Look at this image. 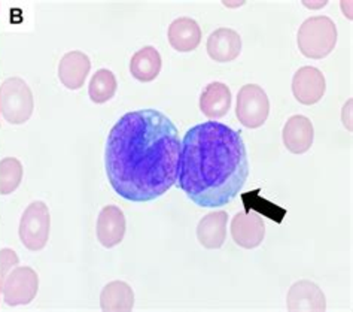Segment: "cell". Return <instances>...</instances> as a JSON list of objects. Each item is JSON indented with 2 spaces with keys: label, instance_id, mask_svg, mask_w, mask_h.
I'll use <instances>...</instances> for the list:
<instances>
[{
  "label": "cell",
  "instance_id": "cell-1",
  "mask_svg": "<svg viewBox=\"0 0 353 312\" xmlns=\"http://www.w3.org/2000/svg\"><path fill=\"white\" fill-rule=\"evenodd\" d=\"M179 132L165 114L139 109L119 118L105 150V168L115 193L130 202L161 197L178 181Z\"/></svg>",
  "mask_w": 353,
  "mask_h": 312
},
{
  "label": "cell",
  "instance_id": "cell-2",
  "mask_svg": "<svg viewBox=\"0 0 353 312\" xmlns=\"http://www.w3.org/2000/svg\"><path fill=\"white\" fill-rule=\"evenodd\" d=\"M249 177V160L241 135L206 121L191 127L181 142L179 187L200 208L233 202Z\"/></svg>",
  "mask_w": 353,
  "mask_h": 312
},
{
  "label": "cell",
  "instance_id": "cell-3",
  "mask_svg": "<svg viewBox=\"0 0 353 312\" xmlns=\"http://www.w3.org/2000/svg\"><path fill=\"white\" fill-rule=\"evenodd\" d=\"M337 26L330 17L316 15L305 20L299 35L296 43L303 56L309 59H323L330 56L337 45Z\"/></svg>",
  "mask_w": 353,
  "mask_h": 312
},
{
  "label": "cell",
  "instance_id": "cell-4",
  "mask_svg": "<svg viewBox=\"0 0 353 312\" xmlns=\"http://www.w3.org/2000/svg\"><path fill=\"white\" fill-rule=\"evenodd\" d=\"M34 100L30 87L21 78H8L0 86V115L9 124H24L33 114Z\"/></svg>",
  "mask_w": 353,
  "mask_h": 312
},
{
  "label": "cell",
  "instance_id": "cell-5",
  "mask_svg": "<svg viewBox=\"0 0 353 312\" xmlns=\"http://www.w3.org/2000/svg\"><path fill=\"white\" fill-rule=\"evenodd\" d=\"M2 295L8 306L29 305L38 295L39 277L29 266H12L11 269L0 272Z\"/></svg>",
  "mask_w": 353,
  "mask_h": 312
},
{
  "label": "cell",
  "instance_id": "cell-6",
  "mask_svg": "<svg viewBox=\"0 0 353 312\" xmlns=\"http://www.w3.org/2000/svg\"><path fill=\"white\" fill-rule=\"evenodd\" d=\"M51 217L43 202L36 200L27 206L20 222V240L27 250L41 251L50 240Z\"/></svg>",
  "mask_w": 353,
  "mask_h": 312
},
{
  "label": "cell",
  "instance_id": "cell-7",
  "mask_svg": "<svg viewBox=\"0 0 353 312\" xmlns=\"http://www.w3.org/2000/svg\"><path fill=\"white\" fill-rule=\"evenodd\" d=\"M270 114V100L265 91L255 84H246L237 95L236 117L248 128L264 126Z\"/></svg>",
  "mask_w": 353,
  "mask_h": 312
},
{
  "label": "cell",
  "instance_id": "cell-8",
  "mask_svg": "<svg viewBox=\"0 0 353 312\" xmlns=\"http://www.w3.org/2000/svg\"><path fill=\"white\" fill-rule=\"evenodd\" d=\"M327 81L323 73L313 66H304L295 72L292 78L294 97L303 105H314L323 97Z\"/></svg>",
  "mask_w": 353,
  "mask_h": 312
},
{
  "label": "cell",
  "instance_id": "cell-9",
  "mask_svg": "<svg viewBox=\"0 0 353 312\" xmlns=\"http://www.w3.org/2000/svg\"><path fill=\"white\" fill-rule=\"evenodd\" d=\"M231 236L241 248L252 250L263 244L265 237V224L263 218L255 214L237 213L231 222Z\"/></svg>",
  "mask_w": 353,
  "mask_h": 312
},
{
  "label": "cell",
  "instance_id": "cell-10",
  "mask_svg": "<svg viewBox=\"0 0 353 312\" xmlns=\"http://www.w3.org/2000/svg\"><path fill=\"white\" fill-rule=\"evenodd\" d=\"M288 309L291 312H323L327 309V299L314 282L301 280L288 293Z\"/></svg>",
  "mask_w": 353,
  "mask_h": 312
},
{
  "label": "cell",
  "instance_id": "cell-11",
  "mask_svg": "<svg viewBox=\"0 0 353 312\" xmlns=\"http://www.w3.org/2000/svg\"><path fill=\"white\" fill-rule=\"evenodd\" d=\"M125 235V215L118 206L108 205L97 218V240L105 248H112L123 242Z\"/></svg>",
  "mask_w": 353,
  "mask_h": 312
},
{
  "label": "cell",
  "instance_id": "cell-12",
  "mask_svg": "<svg viewBox=\"0 0 353 312\" xmlns=\"http://www.w3.org/2000/svg\"><path fill=\"white\" fill-rule=\"evenodd\" d=\"M206 48L212 60L218 63H230L240 56L241 38L236 30L221 27V29L210 33Z\"/></svg>",
  "mask_w": 353,
  "mask_h": 312
},
{
  "label": "cell",
  "instance_id": "cell-13",
  "mask_svg": "<svg viewBox=\"0 0 353 312\" xmlns=\"http://www.w3.org/2000/svg\"><path fill=\"white\" fill-rule=\"evenodd\" d=\"M283 144L288 151L294 154H303L309 151L313 145L314 130L307 117L292 115L283 126Z\"/></svg>",
  "mask_w": 353,
  "mask_h": 312
},
{
  "label": "cell",
  "instance_id": "cell-14",
  "mask_svg": "<svg viewBox=\"0 0 353 312\" xmlns=\"http://www.w3.org/2000/svg\"><path fill=\"white\" fill-rule=\"evenodd\" d=\"M91 69V61L82 51H70L64 54L59 64V78L61 84L69 90H79L85 82Z\"/></svg>",
  "mask_w": 353,
  "mask_h": 312
},
{
  "label": "cell",
  "instance_id": "cell-15",
  "mask_svg": "<svg viewBox=\"0 0 353 312\" xmlns=\"http://www.w3.org/2000/svg\"><path fill=\"white\" fill-rule=\"evenodd\" d=\"M228 214L225 211H215L204 215L197 226V240L208 250H218L227 240Z\"/></svg>",
  "mask_w": 353,
  "mask_h": 312
},
{
  "label": "cell",
  "instance_id": "cell-16",
  "mask_svg": "<svg viewBox=\"0 0 353 312\" xmlns=\"http://www.w3.org/2000/svg\"><path fill=\"white\" fill-rule=\"evenodd\" d=\"M231 108V90L224 82H210L200 96V109L209 120L225 117Z\"/></svg>",
  "mask_w": 353,
  "mask_h": 312
},
{
  "label": "cell",
  "instance_id": "cell-17",
  "mask_svg": "<svg viewBox=\"0 0 353 312\" xmlns=\"http://www.w3.org/2000/svg\"><path fill=\"white\" fill-rule=\"evenodd\" d=\"M169 42L173 50L179 52H191L197 50L201 42V29L196 20L181 17L169 26Z\"/></svg>",
  "mask_w": 353,
  "mask_h": 312
},
{
  "label": "cell",
  "instance_id": "cell-18",
  "mask_svg": "<svg viewBox=\"0 0 353 312\" xmlns=\"http://www.w3.org/2000/svg\"><path fill=\"white\" fill-rule=\"evenodd\" d=\"M100 306L105 312H128L134 306L133 289L124 281H112L101 290Z\"/></svg>",
  "mask_w": 353,
  "mask_h": 312
},
{
  "label": "cell",
  "instance_id": "cell-19",
  "mask_svg": "<svg viewBox=\"0 0 353 312\" xmlns=\"http://www.w3.org/2000/svg\"><path fill=\"white\" fill-rule=\"evenodd\" d=\"M163 60L160 52L154 47H143L139 50L130 61V72L141 82L154 81L161 72Z\"/></svg>",
  "mask_w": 353,
  "mask_h": 312
},
{
  "label": "cell",
  "instance_id": "cell-20",
  "mask_svg": "<svg viewBox=\"0 0 353 312\" xmlns=\"http://www.w3.org/2000/svg\"><path fill=\"white\" fill-rule=\"evenodd\" d=\"M117 88L118 82L114 72L109 69H100L90 81L88 95L94 104H106L108 100L115 96Z\"/></svg>",
  "mask_w": 353,
  "mask_h": 312
},
{
  "label": "cell",
  "instance_id": "cell-21",
  "mask_svg": "<svg viewBox=\"0 0 353 312\" xmlns=\"http://www.w3.org/2000/svg\"><path fill=\"white\" fill-rule=\"evenodd\" d=\"M23 181V164L15 157L0 162V195H11Z\"/></svg>",
  "mask_w": 353,
  "mask_h": 312
},
{
  "label": "cell",
  "instance_id": "cell-22",
  "mask_svg": "<svg viewBox=\"0 0 353 312\" xmlns=\"http://www.w3.org/2000/svg\"><path fill=\"white\" fill-rule=\"evenodd\" d=\"M0 293H2V284H0Z\"/></svg>",
  "mask_w": 353,
  "mask_h": 312
}]
</instances>
